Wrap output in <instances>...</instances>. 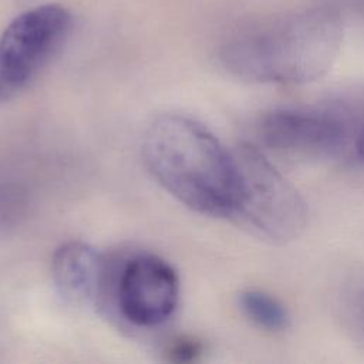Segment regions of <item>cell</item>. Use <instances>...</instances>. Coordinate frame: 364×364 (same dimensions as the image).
<instances>
[{
	"instance_id": "1",
	"label": "cell",
	"mask_w": 364,
	"mask_h": 364,
	"mask_svg": "<svg viewBox=\"0 0 364 364\" xmlns=\"http://www.w3.org/2000/svg\"><path fill=\"white\" fill-rule=\"evenodd\" d=\"M343 40L337 9L314 6L237 30L220 47L232 75L264 84H306L333 65Z\"/></svg>"
},
{
	"instance_id": "2",
	"label": "cell",
	"mask_w": 364,
	"mask_h": 364,
	"mask_svg": "<svg viewBox=\"0 0 364 364\" xmlns=\"http://www.w3.org/2000/svg\"><path fill=\"white\" fill-rule=\"evenodd\" d=\"M142 158L158 183L185 206L233 216L240 191L235 154L195 119L179 114L155 118L142 136Z\"/></svg>"
},
{
	"instance_id": "3",
	"label": "cell",
	"mask_w": 364,
	"mask_h": 364,
	"mask_svg": "<svg viewBox=\"0 0 364 364\" xmlns=\"http://www.w3.org/2000/svg\"><path fill=\"white\" fill-rule=\"evenodd\" d=\"M235 158L240 191L233 216L274 243L299 237L306 228L309 210L296 188L253 145H240Z\"/></svg>"
},
{
	"instance_id": "4",
	"label": "cell",
	"mask_w": 364,
	"mask_h": 364,
	"mask_svg": "<svg viewBox=\"0 0 364 364\" xmlns=\"http://www.w3.org/2000/svg\"><path fill=\"white\" fill-rule=\"evenodd\" d=\"M70 11L54 3L18 14L0 36V105L18 94L61 47Z\"/></svg>"
},
{
	"instance_id": "5",
	"label": "cell",
	"mask_w": 364,
	"mask_h": 364,
	"mask_svg": "<svg viewBox=\"0 0 364 364\" xmlns=\"http://www.w3.org/2000/svg\"><path fill=\"white\" fill-rule=\"evenodd\" d=\"M357 109L344 101L311 108H277L259 125L262 141L272 149L307 155L334 156L355 139L360 128Z\"/></svg>"
},
{
	"instance_id": "6",
	"label": "cell",
	"mask_w": 364,
	"mask_h": 364,
	"mask_svg": "<svg viewBox=\"0 0 364 364\" xmlns=\"http://www.w3.org/2000/svg\"><path fill=\"white\" fill-rule=\"evenodd\" d=\"M179 279L175 269L154 255H139L124 266L117 286L121 314L139 327H155L176 310Z\"/></svg>"
},
{
	"instance_id": "7",
	"label": "cell",
	"mask_w": 364,
	"mask_h": 364,
	"mask_svg": "<svg viewBox=\"0 0 364 364\" xmlns=\"http://www.w3.org/2000/svg\"><path fill=\"white\" fill-rule=\"evenodd\" d=\"M105 273V260L88 243L71 240L54 252L53 282L58 293L74 306L90 307L100 303Z\"/></svg>"
},
{
	"instance_id": "8",
	"label": "cell",
	"mask_w": 364,
	"mask_h": 364,
	"mask_svg": "<svg viewBox=\"0 0 364 364\" xmlns=\"http://www.w3.org/2000/svg\"><path fill=\"white\" fill-rule=\"evenodd\" d=\"M239 307L243 314L260 328L280 331L289 327L287 309L273 296L260 290H246L239 296Z\"/></svg>"
},
{
	"instance_id": "9",
	"label": "cell",
	"mask_w": 364,
	"mask_h": 364,
	"mask_svg": "<svg viewBox=\"0 0 364 364\" xmlns=\"http://www.w3.org/2000/svg\"><path fill=\"white\" fill-rule=\"evenodd\" d=\"M27 206L26 192L17 185H0V229L10 226L23 216Z\"/></svg>"
},
{
	"instance_id": "10",
	"label": "cell",
	"mask_w": 364,
	"mask_h": 364,
	"mask_svg": "<svg viewBox=\"0 0 364 364\" xmlns=\"http://www.w3.org/2000/svg\"><path fill=\"white\" fill-rule=\"evenodd\" d=\"M200 343L198 340L183 337L175 340L169 347V354L175 361H192L200 354Z\"/></svg>"
},
{
	"instance_id": "11",
	"label": "cell",
	"mask_w": 364,
	"mask_h": 364,
	"mask_svg": "<svg viewBox=\"0 0 364 364\" xmlns=\"http://www.w3.org/2000/svg\"><path fill=\"white\" fill-rule=\"evenodd\" d=\"M354 146H355L357 155H358L360 159L364 162V124H363V127L360 128V131H358V134H357V136H355Z\"/></svg>"
},
{
	"instance_id": "12",
	"label": "cell",
	"mask_w": 364,
	"mask_h": 364,
	"mask_svg": "<svg viewBox=\"0 0 364 364\" xmlns=\"http://www.w3.org/2000/svg\"><path fill=\"white\" fill-rule=\"evenodd\" d=\"M346 3H348L350 6H354L355 9L364 11V0H344Z\"/></svg>"
}]
</instances>
